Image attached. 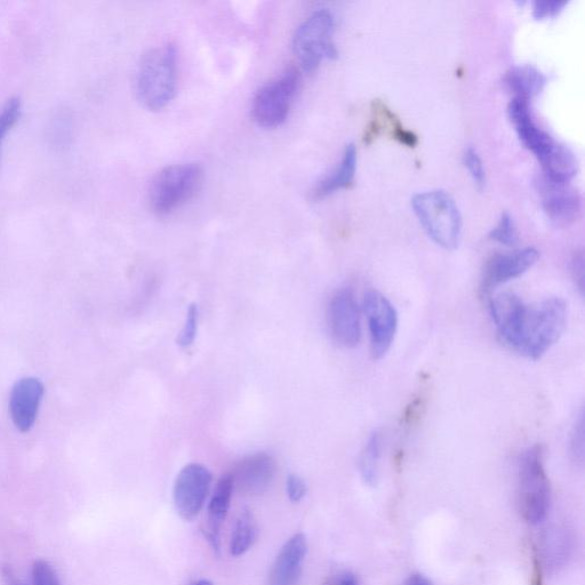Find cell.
<instances>
[{
    "instance_id": "cell-1",
    "label": "cell",
    "mask_w": 585,
    "mask_h": 585,
    "mask_svg": "<svg viewBox=\"0 0 585 585\" xmlns=\"http://www.w3.org/2000/svg\"><path fill=\"white\" fill-rule=\"evenodd\" d=\"M490 311L501 341L527 359H541L566 330L567 303L557 296L527 304L504 293L491 300Z\"/></svg>"
},
{
    "instance_id": "cell-2",
    "label": "cell",
    "mask_w": 585,
    "mask_h": 585,
    "mask_svg": "<svg viewBox=\"0 0 585 585\" xmlns=\"http://www.w3.org/2000/svg\"><path fill=\"white\" fill-rule=\"evenodd\" d=\"M178 87V52L173 44L152 48L144 54L136 71L135 91L149 110L163 109Z\"/></svg>"
},
{
    "instance_id": "cell-3",
    "label": "cell",
    "mask_w": 585,
    "mask_h": 585,
    "mask_svg": "<svg viewBox=\"0 0 585 585\" xmlns=\"http://www.w3.org/2000/svg\"><path fill=\"white\" fill-rule=\"evenodd\" d=\"M412 206L421 226L438 246L447 251L458 248L462 236V216L448 192H420L413 197Z\"/></svg>"
},
{
    "instance_id": "cell-4",
    "label": "cell",
    "mask_w": 585,
    "mask_h": 585,
    "mask_svg": "<svg viewBox=\"0 0 585 585\" xmlns=\"http://www.w3.org/2000/svg\"><path fill=\"white\" fill-rule=\"evenodd\" d=\"M518 501L528 524L539 525L546 519L551 503L550 483L540 446L528 448L518 463Z\"/></svg>"
},
{
    "instance_id": "cell-5",
    "label": "cell",
    "mask_w": 585,
    "mask_h": 585,
    "mask_svg": "<svg viewBox=\"0 0 585 585\" xmlns=\"http://www.w3.org/2000/svg\"><path fill=\"white\" fill-rule=\"evenodd\" d=\"M203 170L198 164L184 163L168 166L152 180L149 202L160 216L178 210L196 195L202 186Z\"/></svg>"
},
{
    "instance_id": "cell-6",
    "label": "cell",
    "mask_w": 585,
    "mask_h": 585,
    "mask_svg": "<svg viewBox=\"0 0 585 585\" xmlns=\"http://www.w3.org/2000/svg\"><path fill=\"white\" fill-rule=\"evenodd\" d=\"M334 28L333 14L322 8L308 16L296 29L293 50L304 71H314L325 59L338 58Z\"/></svg>"
},
{
    "instance_id": "cell-7",
    "label": "cell",
    "mask_w": 585,
    "mask_h": 585,
    "mask_svg": "<svg viewBox=\"0 0 585 585\" xmlns=\"http://www.w3.org/2000/svg\"><path fill=\"white\" fill-rule=\"evenodd\" d=\"M300 74L295 68L262 86L255 94L252 115L256 123L264 128L282 125L290 112L296 91L300 85Z\"/></svg>"
},
{
    "instance_id": "cell-8",
    "label": "cell",
    "mask_w": 585,
    "mask_h": 585,
    "mask_svg": "<svg viewBox=\"0 0 585 585\" xmlns=\"http://www.w3.org/2000/svg\"><path fill=\"white\" fill-rule=\"evenodd\" d=\"M364 314L370 332L371 351L375 360L388 355L398 331V312L382 293L368 291L364 296Z\"/></svg>"
},
{
    "instance_id": "cell-9",
    "label": "cell",
    "mask_w": 585,
    "mask_h": 585,
    "mask_svg": "<svg viewBox=\"0 0 585 585\" xmlns=\"http://www.w3.org/2000/svg\"><path fill=\"white\" fill-rule=\"evenodd\" d=\"M211 471L202 464L184 467L174 484V506L184 520H194L202 511L212 485Z\"/></svg>"
},
{
    "instance_id": "cell-10",
    "label": "cell",
    "mask_w": 585,
    "mask_h": 585,
    "mask_svg": "<svg viewBox=\"0 0 585 585\" xmlns=\"http://www.w3.org/2000/svg\"><path fill=\"white\" fill-rule=\"evenodd\" d=\"M328 324L342 347L355 348L362 340V322L354 293L348 288L336 292L328 306Z\"/></svg>"
},
{
    "instance_id": "cell-11",
    "label": "cell",
    "mask_w": 585,
    "mask_h": 585,
    "mask_svg": "<svg viewBox=\"0 0 585 585\" xmlns=\"http://www.w3.org/2000/svg\"><path fill=\"white\" fill-rule=\"evenodd\" d=\"M539 258L540 253L534 247L493 256L483 272V294L490 295L496 288L522 277L535 266Z\"/></svg>"
},
{
    "instance_id": "cell-12",
    "label": "cell",
    "mask_w": 585,
    "mask_h": 585,
    "mask_svg": "<svg viewBox=\"0 0 585 585\" xmlns=\"http://www.w3.org/2000/svg\"><path fill=\"white\" fill-rule=\"evenodd\" d=\"M508 114L520 141L538 157L541 164L546 163L559 147L560 142L552 138L535 122L530 103L514 98L509 103Z\"/></svg>"
},
{
    "instance_id": "cell-13",
    "label": "cell",
    "mask_w": 585,
    "mask_h": 585,
    "mask_svg": "<svg viewBox=\"0 0 585 585\" xmlns=\"http://www.w3.org/2000/svg\"><path fill=\"white\" fill-rule=\"evenodd\" d=\"M538 188L543 210L556 226H570L580 218L582 197L570 184L551 181L542 176Z\"/></svg>"
},
{
    "instance_id": "cell-14",
    "label": "cell",
    "mask_w": 585,
    "mask_h": 585,
    "mask_svg": "<svg viewBox=\"0 0 585 585\" xmlns=\"http://www.w3.org/2000/svg\"><path fill=\"white\" fill-rule=\"evenodd\" d=\"M276 475V462L268 453H255L240 461L231 477L235 488L248 495H261L269 490Z\"/></svg>"
},
{
    "instance_id": "cell-15",
    "label": "cell",
    "mask_w": 585,
    "mask_h": 585,
    "mask_svg": "<svg viewBox=\"0 0 585 585\" xmlns=\"http://www.w3.org/2000/svg\"><path fill=\"white\" fill-rule=\"evenodd\" d=\"M44 392V384L35 378H24L15 383L10 411L15 427L21 432H28L34 427Z\"/></svg>"
},
{
    "instance_id": "cell-16",
    "label": "cell",
    "mask_w": 585,
    "mask_h": 585,
    "mask_svg": "<svg viewBox=\"0 0 585 585\" xmlns=\"http://www.w3.org/2000/svg\"><path fill=\"white\" fill-rule=\"evenodd\" d=\"M306 536L295 534L280 550L269 578V585H298L306 559Z\"/></svg>"
},
{
    "instance_id": "cell-17",
    "label": "cell",
    "mask_w": 585,
    "mask_h": 585,
    "mask_svg": "<svg viewBox=\"0 0 585 585\" xmlns=\"http://www.w3.org/2000/svg\"><path fill=\"white\" fill-rule=\"evenodd\" d=\"M235 485L231 474L221 477L207 509L206 536L215 552L220 551L221 528L228 516Z\"/></svg>"
},
{
    "instance_id": "cell-18",
    "label": "cell",
    "mask_w": 585,
    "mask_h": 585,
    "mask_svg": "<svg viewBox=\"0 0 585 585\" xmlns=\"http://www.w3.org/2000/svg\"><path fill=\"white\" fill-rule=\"evenodd\" d=\"M356 170L357 148L354 143H349L343 151L340 163L312 189V198L323 199L336 191L348 188L355 180Z\"/></svg>"
},
{
    "instance_id": "cell-19",
    "label": "cell",
    "mask_w": 585,
    "mask_h": 585,
    "mask_svg": "<svg viewBox=\"0 0 585 585\" xmlns=\"http://www.w3.org/2000/svg\"><path fill=\"white\" fill-rule=\"evenodd\" d=\"M573 550V536L566 526H552L542 539V556L544 565L551 572L563 568L570 559Z\"/></svg>"
},
{
    "instance_id": "cell-20",
    "label": "cell",
    "mask_w": 585,
    "mask_h": 585,
    "mask_svg": "<svg viewBox=\"0 0 585 585\" xmlns=\"http://www.w3.org/2000/svg\"><path fill=\"white\" fill-rule=\"evenodd\" d=\"M506 84L515 98L530 101L538 96L547 84V76L531 64H519L506 75Z\"/></svg>"
},
{
    "instance_id": "cell-21",
    "label": "cell",
    "mask_w": 585,
    "mask_h": 585,
    "mask_svg": "<svg viewBox=\"0 0 585 585\" xmlns=\"http://www.w3.org/2000/svg\"><path fill=\"white\" fill-rule=\"evenodd\" d=\"M258 538V526L250 510H243L239 515L237 522L232 531L230 540V552L234 557H240L246 554L253 547Z\"/></svg>"
},
{
    "instance_id": "cell-22",
    "label": "cell",
    "mask_w": 585,
    "mask_h": 585,
    "mask_svg": "<svg viewBox=\"0 0 585 585\" xmlns=\"http://www.w3.org/2000/svg\"><path fill=\"white\" fill-rule=\"evenodd\" d=\"M381 454L382 435L379 430H374L371 436L368 437L359 459L360 475L368 485L374 486L378 483Z\"/></svg>"
},
{
    "instance_id": "cell-23",
    "label": "cell",
    "mask_w": 585,
    "mask_h": 585,
    "mask_svg": "<svg viewBox=\"0 0 585 585\" xmlns=\"http://www.w3.org/2000/svg\"><path fill=\"white\" fill-rule=\"evenodd\" d=\"M490 237L494 242L504 246H515L518 243V231L516 223L509 213H503L496 224V227L491 231Z\"/></svg>"
},
{
    "instance_id": "cell-24",
    "label": "cell",
    "mask_w": 585,
    "mask_h": 585,
    "mask_svg": "<svg viewBox=\"0 0 585 585\" xmlns=\"http://www.w3.org/2000/svg\"><path fill=\"white\" fill-rule=\"evenodd\" d=\"M21 112L22 104L18 98L8 100L0 109V148H2L6 135L19 122Z\"/></svg>"
},
{
    "instance_id": "cell-25",
    "label": "cell",
    "mask_w": 585,
    "mask_h": 585,
    "mask_svg": "<svg viewBox=\"0 0 585 585\" xmlns=\"http://www.w3.org/2000/svg\"><path fill=\"white\" fill-rule=\"evenodd\" d=\"M463 160L476 186L479 189H483L486 186V171L477 149L468 147L464 151Z\"/></svg>"
},
{
    "instance_id": "cell-26",
    "label": "cell",
    "mask_w": 585,
    "mask_h": 585,
    "mask_svg": "<svg viewBox=\"0 0 585 585\" xmlns=\"http://www.w3.org/2000/svg\"><path fill=\"white\" fill-rule=\"evenodd\" d=\"M198 324V306L197 304H191L187 311L186 322H184L182 331L178 336V340H176L181 348H188L195 342L198 333Z\"/></svg>"
},
{
    "instance_id": "cell-27",
    "label": "cell",
    "mask_w": 585,
    "mask_h": 585,
    "mask_svg": "<svg viewBox=\"0 0 585 585\" xmlns=\"http://www.w3.org/2000/svg\"><path fill=\"white\" fill-rule=\"evenodd\" d=\"M570 450L573 456V459L583 464L584 461V413H581L576 419L572 432H571V442H570Z\"/></svg>"
},
{
    "instance_id": "cell-28",
    "label": "cell",
    "mask_w": 585,
    "mask_h": 585,
    "mask_svg": "<svg viewBox=\"0 0 585 585\" xmlns=\"http://www.w3.org/2000/svg\"><path fill=\"white\" fill-rule=\"evenodd\" d=\"M32 580L34 585H61L53 567L45 560H37L35 563L32 568Z\"/></svg>"
},
{
    "instance_id": "cell-29",
    "label": "cell",
    "mask_w": 585,
    "mask_h": 585,
    "mask_svg": "<svg viewBox=\"0 0 585 585\" xmlns=\"http://www.w3.org/2000/svg\"><path fill=\"white\" fill-rule=\"evenodd\" d=\"M567 5L566 0H536L533 4V15L535 19H547L562 12Z\"/></svg>"
},
{
    "instance_id": "cell-30",
    "label": "cell",
    "mask_w": 585,
    "mask_h": 585,
    "mask_svg": "<svg viewBox=\"0 0 585 585\" xmlns=\"http://www.w3.org/2000/svg\"><path fill=\"white\" fill-rule=\"evenodd\" d=\"M286 490L288 498L294 503H299L307 495V484L300 476L290 475L287 477Z\"/></svg>"
},
{
    "instance_id": "cell-31",
    "label": "cell",
    "mask_w": 585,
    "mask_h": 585,
    "mask_svg": "<svg viewBox=\"0 0 585 585\" xmlns=\"http://www.w3.org/2000/svg\"><path fill=\"white\" fill-rule=\"evenodd\" d=\"M584 269V253L583 251H576L571 259V274L576 287H578V290L580 291L581 296L584 295L585 290Z\"/></svg>"
},
{
    "instance_id": "cell-32",
    "label": "cell",
    "mask_w": 585,
    "mask_h": 585,
    "mask_svg": "<svg viewBox=\"0 0 585 585\" xmlns=\"http://www.w3.org/2000/svg\"><path fill=\"white\" fill-rule=\"evenodd\" d=\"M404 585H434L432 582L421 574H414L407 579Z\"/></svg>"
},
{
    "instance_id": "cell-33",
    "label": "cell",
    "mask_w": 585,
    "mask_h": 585,
    "mask_svg": "<svg viewBox=\"0 0 585 585\" xmlns=\"http://www.w3.org/2000/svg\"><path fill=\"white\" fill-rule=\"evenodd\" d=\"M339 585H359L356 576L350 572L343 573L339 579Z\"/></svg>"
},
{
    "instance_id": "cell-34",
    "label": "cell",
    "mask_w": 585,
    "mask_h": 585,
    "mask_svg": "<svg viewBox=\"0 0 585 585\" xmlns=\"http://www.w3.org/2000/svg\"><path fill=\"white\" fill-rule=\"evenodd\" d=\"M192 585H213V584L211 582L202 580V581H198V582H196V583H194Z\"/></svg>"
}]
</instances>
